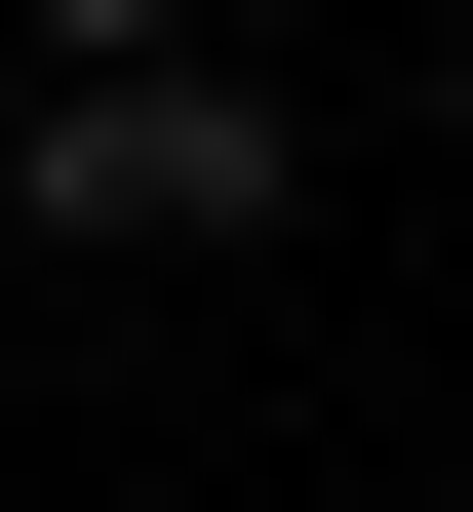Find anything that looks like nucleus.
<instances>
[{
  "mask_svg": "<svg viewBox=\"0 0 473 512\" xmlns=\"http://www.w3.org/2000/svg\"><path fill=\"white\" fill-rule=\"evenodd\" d=\"M0 197H40V276H79V237H276V197H316V119L158 40V79H40V119H0Z\"/></svg>",
  "mask_w": 473,
  "mask_h": 512,
  "instance_id": "obj_1",
  "label": "nucleus"
},
{
  "mask_svg": "<svg viewBox=\"0 0 473 512\" xmlns=\"http://www.w3.org/2000/svg\"><path fill=\"white\" fill-rule=\"evenodd\" d=\"M0 40H40V79H158V40H198V0H0Z\"/></svg>",
  "mask_w": 473,
  "mask_h": 512,
  "instance_id": "obj_2",
  "label": "nucleus"
}]
</instances>
